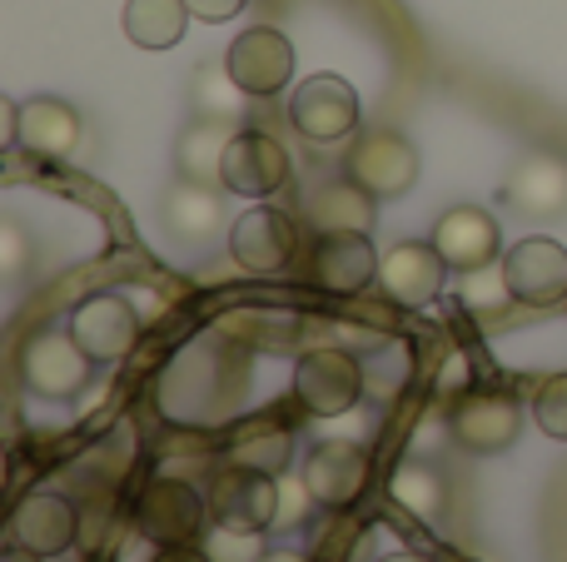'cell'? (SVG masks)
Segmentation results:
<instances>
[{
	"label": "cell",
	"mask_w": 567,
	"mask_h": 562,
	"mask_svg": "<svg viewBox=\"0 0 567 562\" xmlns=\"http://www.w3.org/2000/svg\"><path fill=\"white\" fill-rule=\"evenodd\" d=\"M379 562H429L423 553H389V558H379Z\"/></svg>",
	"instance_id": "d590c367"
},
{
	"label": "cell",
	"mask_w": 567,
	"mask_h": 562,
	"mask_svg": "<svg viewBox=\"0 0 567 562\" xmlns=\"http://www.w3.org/2000/svg\"><path fill=\"white\" fill-rule=\"evenodd\" d=\"M293 165H289V149L279 145L275 135L265 129H235L225 149V169H219V185L239 199H269L289 185Z\"/></svg>",
	"instance_id": "9c48e42d"
},
{
	"label": "cell",
	"mask_w": 567,
	"mask_h": 562,
	"mask_svg": "<svg viewBox=\"0 0 567 562\" xmlns=\"http://www.w3.org/2000/svg\"><path fill=\"white\" fill-rule=\"evenodd\" d=\"M0 249H6L0 269H6V274H20V264H25V239H20L16 225H0Z\"/></svg>",
	"instance_id": "1f68e13d"
},
{
	"label": "cell",
	"mask_w": 567,
	"mask_h": 562,
	"mask_svg": "<svg viewBox=\"0 0 567 562\" xmlns=\"http://www.w3.org/2000/svg\"><path fill=\"white\" fill-rule=\"evenodd\" d=\"M239 80L229 75V65H199L195 80H189V105L195 115H209V119H235L239 115Z\"/></svg>",
	"instance_id": "d4e9b609"
},
{
	"label": "cell",
	"mask_w": 567,
	"mask_h": 562,
	"mask_svg": "<svg viewBox=\"0 0 567 562\" xmlns=\"http://www.w3.org/2000/svg\"><path fill=\"white\" fill-rule=\"evenodd\" d=\"M449 434L478 458L508 454L523 434V404L498 388H468L449 408Z\"/></svg>",
	"instance_id": "8992f818"
},
{
	"label": "cell",
	"mask_w": 567,
	"mask_h": 562,
	"mask_svg": "<svg viewBox=\"0 0 567 562\" xmlns=\"http://www.w3.org/2000/svg\"><path fill=\"white\" fill-rule=\"evenodd\" d=\"M533 418H538V428L548 438L567 444V374H553L538 384V394H533Z\"/></svg>",
	"instance_id": "83f0119b"
},
{
	"label": "cell",
	"mask_w": 567,
	"mask_h": 562,
	"mask_svg": "<svg viewBox=\"0 0 567 562\" xmlns=\"http://www.w3.org/2000/svg\"><path fill=\"white\" fill-rule=\"evenodd\" d=\"M433 244L449 259V269L473 274V269H488L493 259H503V229L488 209L453 205V209H443L439 225H433Z\"/></svg>",
	"instance_id": "9a60e30c"
},
{
	"label": "cell",
	"mask_w": 567,
	"mask_h": 562,
	"mask_svg": "<svg viewBox=\"0 0 567 562\" xmlns=\"http://www.w3.org/2000/svg\"><path fill=\"white\" fill-rule=\"evenodd\" d=\"M150 562H215L205 553V543H175V548H159Z\"/></svg>",
	"instance_id": "d6a6232c"
},
{
	"label": "cell",
	"mask_w": 567,
	"mask_h": 562,
	"mask_svg": "<svg viewBox=\"0 0 567 562\" xmlns=\"http://www.w3.org/2000/svg\"><path fill=\"white\" fill-rule=\"evenodd\" d=\"M229 254L249 274H279L289 269V259L299 254V225L289 209L279 205H255L229 225Z\"/></svg>",
	"instance_id": "ba28073f"
},
{
	"label": "cell",
	"mask_w": 567,
	"mask_h": 562,
	"mask_svg": "<svg viewBox=\"0 0 567 562\" xmlns=\"http://www.w3.org/2000/svg\"><path fill=\"white\" fill-rule=\"evenodd\" d=\"M363 388H369L363 364L343 348H309L293 364V398L313 418H339L349 408H359Z\"/></svg>",
	"instance_id": "7a4b0ae2"
},
{
	"label": "cell",
	"mask_w": 567,
	"mask_h": 562,
	"mask_svg": "<svg viewBox=\"0 0 567 562\" xmlns=\"http://www.w3.org/2000/svg\"><path fill=\"white\" fill-rule=\"evenodd\" d=\"M508 199L533 219H553L567 209V165L553 155H533L513 169Z\"/></svg>",
	"instance_id": "7402d4cb"
},
{
	"label": "cell",
	"mask_w": 567,
	"mask_h": 562,
	"mask_svg": "<svg viewBox=\"0 0 567 562\" xmlns=\"http://www.w3.org/2000/svg\"><path fill=\"white\" fill-rule=\"evenodd\" d=\"M209 493H199L185 478H155L140 493L135 508V528L145 543L155 548H175V543H205L209 533Z\"/></svg>",
	"instance_id": "6da1fadb"
},
{
	"label": "cell",
	"mask_w": 567,
	"mask_h": 562,
	"mask_svg": "<svg viewBox=\"0 0 567 562\" xmlns=\"http://www.w3.org/2000/svg\"><path fill=\"white\" fill-rule=\"evenodd\" d=\"M363 119L359 105V90L339 75H313L293 90L289 100V125L299 129L309 145H333V139L353 135Z\"/></svg>",
	"instance_id": "52a82bcc"
},
{
	"label": "cell",
	"mask_w": 567,
	"mask_h": 562,
	"mask_svg": "<svg viewBox=\"0 0 567 562\" xmlns=\"http://www.w3.org/2000/svg\"><path fill=\"white\" fill-rule=\"evenodd\" d=\"M209 518L219 528H239V533H265L279 518V478L259 473L249 464H229L209 478Z\"/></svg>",
	"instance_id": "277c9868"
},
{
	"label": "cell",
	"mask_w": 567,
	"mask_h": 562,
	"mask_svg": "<svg viewBox=\"0 0 567 562\" xmlns=\"http://www.w3.org/2000/svg\"><path fill=\"white\" fill-rule=\"evenodd\" d=\"M343 175L369 189L373 199L409 195L419 185V149L399 129H363L349 145V155H343Z\"/></svg>",
	"instance_id": "5b68a950"
},
{
	"label": "cell",
	"mask_w": 567,
	"mask_h": 562,
	"mask_svg": "<svg viewBox=\"0 0 567 562\" xmlns=\"http://www.w3.org/2000/svg\"><path fill=\"white\" fill-rule=\"evenodd\" d=\"M159 219H165V229L175 239H185V244H205L209 235L225 229V199H219L209 185L179 179V185L165 195V205H159Z\"/></svg>",
	"instance_id": "ffe728a7"
},
{
	"label": "cell",
	"mask_w": 567,
	"mask_h": 562,
	"mask_svg": "<svg viewBox=\"0 0 567 562\" xmlns=\"http://www.w3.org/2000/svg\"><path fill=\"white\" fill-rule=\"evenodd\" d=\"M70 334L95 364H120L140 344V314L125 294H90L70 309Z\"/></svg>",
	"instance_id": "8fae6325"
},
{
	"label": "cell",
	"mask_w": 567,
	"mask_h": 562,
	"mask_svg": "<svg viewBox=\"0 0 567 562\" xmlns=\"http://www.w3.org/2000/svg\"><path fill=\"white\" fill-rule=\"evenodd\" d=\"M80 110L65 105L60 95H35L20 105V129H16V149L35 159H70L80 149Z\"/></svg>",
	"instance_id": "e0dca14e"
},
{
	"label": "cell",
	"mask_w": 567,
	"mask_h": 562,
	"mask_svg": "<svg viewBox=\"0 0 567 562\" xmlns=\"http://www.w3.org/2000/svg\"><path fill=\"white\" fill-rule=\"evenodd\" d=\"M303 215H309V225L319 229V235H373L379 199L343 175V179H329V185L313 189Z\"/></svg>",
	"instance_id": "d6986e66"
},
{
	"label": "cell",
	"mask_w": 567,
	"mask_h": 562,
	"mask_svg": "<svg viewBox=\"0 0 567 562\" xmlns=\"http://www.w3.org/2000/svg\"><path fill=\"white\" fill-rule=\"evenodd\" d=\"M0 562H45V558L30 553V548H20V543H10V548H6V558H0Z\"/></svg>",
	"instance_id": "836d02e7"
},
{
	"label": "cell",
	"mask_w": 567,
	"mask_h": 562,
	"mask_svg": "<svg viewBox=\"0 0 567 562\" xmlns=\"http://www.w3.org/2000/svg\"><path fill=\"white\" fill-rule=\"evenodd\" d=\"M189 0H125V35L140 50H169L185 40Z\"/></svg>",
	"instance_id": "603a6c76"
},
{
	"label": "cell",
	"mask_w": 567,
	"mask_h": 562,
	"mask_svg": "<svg viewBox=\"0 0 567 562\" xmlns=\"http://www.w3.org/2000/svg\"><path fill=\"white\" fill-rule=\"evenodd\" d=\"M309 508H319V503H313V493L303 488V478H279V518H275L279 533H293V528H303Z\"/></svg>",
	"instance_id": "f546056e"
},
{
	"label": "cell",
	"mask_w": 567,
	"mask_h": 562,
	"mask_svg": "<svg viewBox=\"0 0 567 562\" xmlns=\"http://www.w3.org/2000/svg\"><path fill=\"white\" fill-rule=\"evenodd\" d=\"M379 249L369 235H323L309 254V279L329 294H363L379 279Z\"/></svg>",
	"instance_id": "2e32d148"
},
{
	"label": "cell",
	"mask_w": 567,
	"mask_h": 562,
	"mask_svg": "<svg viewBox=\"0 0 567 562\" xmlns=\"http://www.w3.org/2000/svg\"><path fill=\"white\" fill-rule=\"evenodd\" d=\"M235 139V119H209L195 115L175 139V169L179 179H195V185H215L219 169H225V149Z\"/></svg>",
	"instance_id": "44dd1931"
},
{
	"label": "cell",
	"mask_w": 567,
	"mask_h": 562,
	"mask_svg": "<svg viewBox=\"0 0 567 562\" xmlns=\"http://www.w3.org/2000/svg\"><path fill=\"white\" fill-rule=\"evenodd\" d=\"M449 259L439 254L433 239H409V244H393L379 264V284L383 294L399 309H423L449 289Z\"/></svg>",
	"instance_id": "5bb4252c"
},
{
	"label": "cell",
	"mask_w": 567,
	"mask_h": 562,
	"mask_svg": "<svg viewBox=\"0 0 567 562\" xmlns=\"http://www.w3.org/2000/svg\"><path fill=\"white\" fill-rule=\"evenodd\" d=\"M75 508H70V498L60 493H30L25 503L10 513V543L30 548V553L40 558H60L70 553V543H75Z\"/></svg>",
	"instance_id": "ac0fdd59"
},
{
	"label": "cell",
	"mask_w": 567,
	"mask_h": 562,
	"mask_svg": "<svg viewBox=\"0 0 567 562\" xmlns=\"http://www.w3.org/2000/svg\"><path fill=\"white\" fill-rule=\"evenodd\" d=\"M225 65H229V75L239 80V90H245L249 100H269L293 80V45H289V35L275 30V25H249V30L235 35Z\"/></svg>",
	"instance_id": "4fadbf2b"
},
{
	"label": "cell",
	"mask_w": 567,
	"mask_h": 562,
	"mask_svg": "<svg viewBox=\"0 0 567 562\" xmlns=\"http://www.w3.org/2000/svg\"><path fill=\"white\" fill-rule=\"evenodd\" d=\"M205 553L215 558V562H259L269 553L265 543H259V533H239V528H219V523H209V533H205Z\"/></svg>",
	"instance_id": "f1b7e54d"
},
{
	"label": "cell",
	"mask_w": 567,
	"mask_h": 562,
	"mask_svg": "<svg viewBox=\"0 0 567 562\" xmlns=\"http://www.w3.org/2000/svg\"><path fill=\"white\" fill-rule=\"evenodd\" d=\"M369 468L373 464L359 444H349V438H323V444H313L309 454H303L299 478L319 508H353L363 498V488H369Z\"/></svg>",
	"instance_id": "7c38bea8"
},
{
	"label": "cell",
	"mask_w": 567,
	"mask_h": 562,
	"mask_svg": "<svg viewBox=\"0 0 567 562\" xmlns=\"http://www.w3.org/2000/svg\"><path fill=\"white\" fill-rule=\"evenodd\" d=\"M508 304H518L508 289V279H503V264L498 269H473L468 279H463V309H473V314H503Z\"/></svg>",
	"instance_id": "4316f807"
},
{
	"label": "cell",
	"mask_w": 567,
	"mask_h": 562,
	"mask_svg": "<svg viewBox=\"0 0 567 562\" xmlns=\"http://www.w3.org/2000/svg\"><path fill=\"white\" fill-rule=\"evenodd\" d=\"M289 458H293V434L289 428H255V434L235 438V464H249V468H259V473L284 478Z\"/></svg>",
	"instance_id": "484cf974"
},
{
	"label": "cell",
	"mask_w": 567,
	"mask_h": 562,
	"mask_svg": "<svg viewBox=\"0 0 567 562\" xmlns=\"http://www.w3.org/2000/svg\"><path fill=\"white\" fill-rule=\"evenodd\" d=\"M389 493H393V503H399L403 513H413L419 523H439L443 508H449V488H443V478L433 473L429 464H419V458H409V464L393 468Z\"/></svg>",
	"instance_id": "cb8c5ba5"
},
{
	"label": "cell",
	"mask_w": 567,
	"mask_h": 562,
	"mask_svg": "<svg viewBox=\"0 0 567 562\" xmlns=\"http://www.w3.org/2000/svg\"><path fill=\"white\" fill-rule=\"evenodd\" d=\"M16 368H20L25 394H35V398H75L80 388L90 384L95 358L75 344V334H70V324H65V329H45V334L25 339Z\"/></svg>",
	"instance_id": "3957f363"
},
{
	"label": "cell",
	"mask_w": 567,
	"mask_h": 562,
	"mask_svg": "<svg viewBox=\"0 0 567 562\" xmlns=\"http://www.w3.org/2000/svg\"><path fill=\"white\" fill-rule=\"evenodd\" d=\"M245 6H249V0H189V15H199V20H209V25H219V20H235Z\"/></svg>",
	"instance_id": "4dcf8cb0"
},
{
	"label": "cell",
	"mask_w": 567,
	"mask_h": 562,
	"mask_svg": "<svg viewBox=\"0 0 567 562\" xmlns=\"http://www.w3.org/2000/svg\"><path fill=\"white\" fill-rule=\"evenodd\" d=\"M503 279H508L518 304H567V249L548 235L518 239L513 249H503Z\"/></svg>",
	"instance_id": "30bf717a"
},
{
	"label": "cell",
	"mask_w": 567,
	"mask_h": 562,
	"mask_svg": "<svg viewBox=\"0 0 567 562\" xmlns=\"http://www.w3.org/2000/svg\"><path fill=\"white\" fill-rule=\"evenodd\" d=\"M259 562H309V558H303V553H289V548H269V553L259 558Z\"/></svg>",
	"instance_id": "e575fe53"
}]
</instances>
